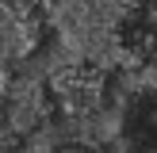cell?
<instances>
[{
  "label": "cell",
  "mask_w": 157,
  "mask_h": 153,
  "mask_svg": "<svg viewBox=\"0 0 157 153\" xmlns=\"http://www.w3.org/2000/svg\"><path fill=\"white\" fill-rule=\"evenodd\" d=\"M42 46V19L38 8L0 4V84L15 76L27 61H35Z\"/></svg>",
  "instance_id": "cell-1"
},
{
  "label": "cell",
  "mask_w": 157,
  "mask_h": 153,
  "mask_svg": "<svg viewBox=\"0 0 157 153\" xmlns=\"http://www.w3.org/2000/svg\"><path fill=\"white\" fill-rule=\"evenodd\" d=\"M38 153H119V149L104 142H84V138H54V142L38 145Z\"/></svg>",
  "instance_id": "cell-2"
},
{
  "label": "cell",
  "mask_w": 157,
  "mask_h": 153,
  "mask_svg": "<svg viewBox=\"0 0 157 153\" xmlns=\"http://www.w3.org/2000/svg\"><path fill=\"white\" fill-rule=\"evenodd\" d=\"M0 153H23V145H12V142H0Z\"/></svg>",
  "instance_id": "cell-3"
}]
</instances>
